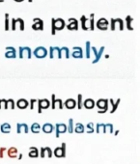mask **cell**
Wrapping results in <instances>:
<instances>
[{"mask_svg": "<svg viewBox=\"0 0 140 164\" xmlns=\"http://www.w3.org/2000/svg\"><path fill=\"white\" fill-rule=\"evenodd\" d=\"M11 129H12L11 124L8 123H4L0 126V130H1L2 133H10L11 132Z\"/></svg>", "mask_w": 140, "mask_h": 164, "instance_id": "obj_23", "label": "cell"}, {"mask_svg": "<svg viewBox=\"0 0 140 164\" xmlns=\"http://www.w3.org/2000/svg\"><path fill=\"white\" fill-rule=\"evenodd\" d=\"M56 104H59V109H63V107H64V103H63L62 100H60V98H56L55 94H52L51 95V101H50V106H51L52 109H55Z\"/></svg>", "mask_w": 140, "mask_h": 164, "instance_id": "obj_9", "label": "cell"}, {"mask_svg": "<svg viewBox=\"0 0 140 164\" xmlns=\"http://www.w3.org/2000/svg\"><path fill=\"white\" fill-rule=\"evenodd\" d=\"M108 101L111 103V105H112V108H111V110H110V113L112 114V113H114L116 110H117L119 104H120V102H121V98H118V100H116V102H115L114 100H113V98H110V100H109Z\"/></svg>", "mask_w": 140, "mask_h": 164, "instance_id": "obj_22", "label": "cell"}, {"mask_svg": "<svg viewBox=\"0 0 140 164\" xmlns=\"http://www.w3.org/2000/svg\"><path fill=\"white\" fill-rule=\"evenodd\" d=\"M60 50H61V53H65V57L67 59H69L70 58V49L69 47H60Z\"/></svg>", "mask_w": 140, "mask_h": 164, "instance_id": "obj_35", "label": "cell"}, {"mask_svg": "<svg viewBox=\"0 0 140 164\" xmlns=\"http://www.w3.org/2000/svg\"><path fill=\"white\" fill-rule=\"evenodd\" d=\"M40 156H41L42 158L45 157V148H41V155H40Z\"/></svg>", "mask_w": 140, "mask_h": 164, "instance_id": "obj_47", "label": "cell"}, {"mask_svg": "<svg viewBox=\"0 0 140 164\" xmlns=\"http://www.w3.org/2000/svg\"><path fill=\"white\" fill-rule=\"evenodd\" d=\"M115 21H116V23H118L119 25V30H121V31L124 30V20L121 18H115Z\"/></svg>", "mask_w": 140, "mask_h": 164, "instance_id": "obj_36", "label": "cell"}, {"mask_svg": "<svg viewBox=\"0 0 140 164\" xmlns=\"http://www.w3.org/2000/svg\"><path fill=\"white\" fill-rule=\"evenodd\" d=\"M95 15L91 14L90 15V19H89V30L94 31L95 29Z\"/></svg>", "mask_w": 140, "mask_h": 164, "instance_id": "obj_29", "label": "cell"}, {"mask_svg": "<svg viewBox=\"0 0 140 164\" xmlns=\"http://www.w3.org/2000/svg\"><path fill=\"white\" fill-rule=\"evenodd\" d=\"M96 105L99 109L98 110V113L99 114L105 113L108 110V100L107 98H99V100H97Z\"/></svg>", "mask_w": 140, "mask_h": 164, "instance_id": "obj_1", "label": "cell"}, {"mask_svg": "<svg viewBox=\"0 0 140 164\" xmlns=\"http://www.w3.org/2000/svg\"><path fill=\"white\" fill-rule=\"evenodd\" d=\"M32 29H34V30H40V31L44 30V21L39 18H33Z\"/></svg>", "mask_w": 140, "mask_h": 164, "instance_id": "obj_10", "label": "cell"}, {"mask_svg": "<svg viewBox=\"0 0 140 164\" xmlns=\"http://www.w3.org/2000/svg\"><path fill=\"white\" fill-rule=\"evenodd\" d=\"M5 16V21H4V30L5 31H8L10 29V20H9V14L8 13H6V14L4 15Z\"/></svg>", "mask_w": 140, "mask_h": 164, "instance_id": "obj_33", "label": "cell"}, {"mask_svg": "<svg viewBox=\"0 0 140 164\" xmlns=\"http://www.w3.org/2000/svg\"><path fill=\"white\" fill-rule=\"evenodd\" d=\"M30 129H31L33 133H39L40 130H41V126H40L38 123H34V124H32Z\"/></svg>", "mask_w": 140, "mask_h": 164, "instance_id": "obj_31", "label": "cell"}, {"mask_svg": "<svg viewBox=\"0 0 140 164\" xmlns=\"http://www.w3.org/2000/svg\"><path fill=\"white\" fill-rule=\"evenodd\" d=\"M30 152L28 153L29 157H38L39 156V150L36 147H30Z\"/></svg>", "mask_w": 140, "mask_h": 164, "instance_id": "obj_25", "label": "cell"}, {"mask_svg": "<svg viewBox=\"0 0 140 164\" xmlns=\"http://www.w3.org/2000/svg\"><path fill=\"white\" fill-rule=\"evenodd\" d=\"M74 131L76 133H83L85 131V127L81 123H76L75 127H74Z\"/></svg>", "mask_w": 140, "mask_h": 164, "instance_id": "obj_24", "label": "cell"}, {"mask_svg": "<svg viewBox=\"0 0 140 164\" xmlns=\"http://www.w3.org/2000/svg\"><path fill=\"white\" fill-rule=\"evenodd\" d=\"M96 26L98 27V29H99V30H107L108 26H109V22L106 18H102L97 21Z\"/></svg>", "mask_w": 140, "mask_h": 164, "instance_id": "obj_8", "label": "cell"}, {"mask_svg": "<svg viewBox=\"0 0 140 164\" xmlns=\"http://www.w3.org/2000/svg\"><path fill=\"white\" fill-rule=\"evenodd\" d=\"M18 151L15 147H12L9 150H7V155L11 158H16L18 157Z\"/></svg>", "mask_w": 140, "mask_h": 164, "instance_id": "obj_21", "label": "cell"}, {"mask_svg": "<svg viewBox=\"0 0 140 164\" xmlns=\"http://www.w3.org/2000/svg\"><path fill=\"white\" fill-rule=\"evenodd\" d=\"M28 1H29L30 3H31V2H33V0H28Z\"/></svg>", "mask_w": 140, "mask_h": 164, "instance_id": "obj_53", "label": "cell"}, {"mask_svg": "<svg viewBox=\"0 0 140 164\" xmlns=\"http://www.w3.org/2000/svg\"><path fill=\"white\" fill-rule=\"evenodd\" d=\"M5 151H7L6 148H0V158H3V156H4V152Z\"/></svg>", "mask_w": 140, "mask_h": 164, "instance_id": "obj_46", "label": "cell"}, {"mask_svg": "<svg viewBox=\"0 0 140 164\" xmlns=\"http://www.w3.org/2000/svg\"><path fill=\"white\" fill-rule=\"evenodd\" d=\"M41 129L44 131L45 133H51L54 130V126L50 123H45L44 126L41 127Z\"/></svg>", "mask_w": 140, "mask_h": 164, "instance_id": "obj_18", "label": "cell"}, {"mask_svg": "<svg viewBox=\"0 0 140 164\" xmlns=\"http://www.w3.org/2000/svg\"><path fill=\"white\" fill-rule=\"evenodd\" d=\"M5 57L8 58V59L16 58V48L13 47H6Z\"/></svg>", "mask_w": 140, "mask_h": 164, "instance_id": "obj_13", "label": "cell"}, {"mask_svg": "<svg viewBox=\"0 0 140 164\" xmlns=\"http://www.w3.org/2000/svg\"><path fill=\"white\" fill-rule=\"evenodd\" d=\"M8 105L11 106V109H15L16 103H15V100H13V98H9L8 100Z\"/></svg>", "mask_w": 140, "mask_h": 164, "instance_id": "obj_41", "label": "cell"}, {"mask_svg": "<svg viewBox=\"0 0 140 164\" xmlns=\"http://www.w3.org/2000/svg\"><path fill=\"white\" fill-rule=\"evenodd\" d=\"M51 22L53 23V25H54L55 30H63V29L66 27V22L64 19L61 18H52Z\"/></svg>", "mask_w": 140, "mask_h": 164, "instance_id": "obj_6", "label": "cell"}, {"mask_svg": "<svg viewBox=\"0 0 140 164\" xmlns=\"http://www.w3.org/2000/svg\"><path fill=\"white\" fill-rule=\"evenodd\" d=\"M32 50L29 47H19L18 49V57L23 58L27 57L28 59H31L32 57Z\"/></svg>", "mask_w": 140, "mask_h": 164, "instance_id": "obj_5", "label": "cell"}, {"mask_svg": "<svg viewBox=\"0 0 140 164\" xmlns=\"http://www.w3.org/2000/svg\"><path fill=\"white\" fill-rule=\"evenodd\" d=\"M86 127H87V133H93L95 131L94 129V124L93 123H88L87 126H86Z\"/></svg>", "mask_w": 140, "mask_h": 164, "instance_id": "obj_38", "label": "cell"}, {"mask_svg": "<svg viewBox=\"0 0 140 164\" xmlns=\"http://www.w3.org/2000/svg\"><path fill=\"white\" fill-rule=\"evenodd\" d=\"M55 137L56 138H59L60 137V134H63L65 133L67 131V126L65 124H55Z\"/></svg>", "mask_w": 140, "mask_h": 164, "instance_id": "obj_7", "label": "cell"}, {"mask_svg": "<svg viewBox=\"0 0 140 164\" xmlns=\"http://www.w3.org/2000/svg\"><path fill=\"white\" fill-rule=\"evenodd\" d=\"M118 133H119V130H116V131H115V132H114V135L116 136V135H117V134H118Z\"/></svg>", "mask_w": 140, "mask_h": 164, "instance_id": "obj_50", "label": "cell"}, {"mask_svg": "<svg viewBox=\"0 0 140 164\" xmlns=\"http://www.w3.org/2000/svg\"><path fill=\"white\" fill-rule=\"evenodd\" d=\"M16 132H18V134H21L22 132L28 133L29 132V127L27 126V124H21V123L16 124Z\"/></svg>", "mask_w": 140, "mask_h": 164, "instance_id": "obj_15", "label": "cell"}, {"mask_svg": "<svg viewBox=\"0 0 140 164\" xmlns=\"http://www.w3.org/2000/svg\"><path fill=\"white\" fill-rule=\"evenodd\" d=\"M101 129L102 130L103 133H106L107 132V129H106V127H105V124H97L96 126V132L97 133H99L101 132Z\"/></svg>", "mask_w": 140, "mask_h": 164, "instance_id": "obj_27", "label": "cell"}, {"mask_svg": "<svg viewBox=\"0 0 140 164\" xmlns=\"http://www.w3.org/2000/svg\"><path fill=\"white\" fill-rule=\"evenodd\" d=\"M14 1H16V2H22L23 0H14Z\"/></svg>", "mask_w": 140, "mask_h": 164, "instance_id": "obj_51", "label": "cell"}, {"mask_svg": "<svg viewBox=\"0 0 140 164\" xmlns=\"http://www.w3.org/2000/svg\"><path fill=\"white\" fill-rule=\"evenodd\" d=\"M16 29V21H15V18L12 19V30L15 31Z\"/></svg>", "mask_w": 140, "mask_h": 164, "instance_id": "obj_48", "label": "cell"}, {"mask_svg": "<svg viewBox=\"0 0 140 164\" xmlns=\"http://www.w3.org/2000/svg\"><path fill=\"white\" fill-rule=\"evenodd\" d=\"M105 127H106V129H109V132L113 133L114 132V129H113V124H105Z\"/></svg>", "mask_w": 140, "mask_h": 164, "instance_id": "obj_42", "label": "cell"}, {"mask_svg": "<svg viewBox=\"0 0 140 164\" xmlns=\"http://www.w3.org/2000/svg\"><path fill=\"white\" fill-rule=\"evenodd\" d=\"M80 23H81V28L83 30H85V31L89 30V19L86 18L85 16H81Z\"/></svg>", "mask_w": 140, "mask_h": 164, "instance_id": "obj_20", "label": "cell"}, {"mask_svg": "<svg viewBox=\"0 0 140 164\" xmlns=\"http://www.w3.org/2000/svg\"><path fill=\"white\" fill-rule=\"evenodd\" d=\"M2 104H4V109H8V100H5V98H2L1 100V105Z\"/></svg>", "mask_w": 140, "mask_h": 164, "instance_id": "obj_45", "label": "cell"}, {"mask_svg": "<svg viewBox=\"0 0 140 164\" xmlns=\"http://www.w3.org/2000/svg\"><path fill=\"white\" fill-rule=\"evenodd\" d=\"M54 156L56 157H62V149H61V147L55 148V150H54Z\"/></svg>", "mask_w": 140, "mask_h": 164, "instance_id": "obj_37", "label": "cell"}, {"mask_svg": "<svg viewBox=\"0 0 140 164\" xmlns=\"http://www.w3.org/2000/svg\"><path fill=\"white\" fill-rule=\"evenodd\" d=\"M85 56L88 59L91 57V42L89 41L85 42Z\"/></svg>", "mask_w": 140, "mask_h": 164, "instance_id": "obj_26", "label": "cell"}, {"mask_svg": "<svg viewBox=\"0 0 140 164\" xmlns=\"http://www.w3.org/2000/svg\"><path fill=\"white\" fill-rule=\"evenodd\" d=\"M104 49L105 47H102L101 48L99 49V50H97V48L95 47H92L91 45V51L93 52V54H94V60L92 61V63L93 64H96V63H98V62L101 60V58L102 56V54H103V52H104Z\"/></svg>", "mask_w": 140, "mask_h": 164, "instance_id": "obj_3", "label": "cell"}, {"mask_svg": "<svg viewBox=\"0 0 140 164\" xmlns=\"http://www.w3.org/2000/svg\"><path fill=\"white\" fill-rule=\"evenodd\" d=\"M57 55V57L59 59L62 58V53H61V50H60V47H49V51H48V55H49V58H53L54 57V55Z\"/></svg>", "mask_w": 140, "mask_h": 164, "instance_id": "obj_11", "label": "cell"}, {"mask_svg": "<svg viewBox=\"0 0 140 164\" xmlns=\"http://www.w3.org/2000/svg\"><path fill=\"white\" fill-rule=\"evenodd\" d=\"M109 27H110V30L114 31L116 29V21H115V18H111L110 19V22H109Z\"/></svg>", "mask_w": 140, "mask_h": 164, "instance_id": "obj_39", "label": "cell"}, {"mask_svg": "<svg viewBox=\"0 0 140 164\" xmlns=\"http://www.w3.org/2000/svg\"><path fill=\"white\" fill-rule=\"evenodd\" d=\"M64 106L68 108V109H74L76 106V100H74V98H68L64 102Z\"/></svg>", "mask_w": 140, "mask_h": 164, "instance_id": "obj_19", "label": "cell"}, {"mask_svg": "<svg viewBox=\"0 0 140 164\" xmlns=\"http://www.w3.org/2000/svg\"><path fill=\"white\" fill-rule=\"evenodd\" d=\"M72 56L74 58H77V59L83 58V50H82V48L80 47H72Z\"/></svg>", "mask_w": 140, "mask_h": 164, "instance_id": "obj_14", "label": "cell"}, {"mask_svg": "<svg viewBox=\"0 0 140 164\" xmlns=\"http://www.w3.org/2000/svg\"><path fill=\"white\" fill-rule=\"evenodd\" d=\"M62 157H66V143H62Z\"/></svg>", "mask_w": 140, "mask_h": 164, "instance_id": "obj_43", "label": "cell"}, {"mask_svg": "<svg viewBox=\"0 0 140 164\" xmlns=\"http://www.w3.org/2000/svg\"><path fill=\"white\" fill-rule=\"evenodd\" d=\"M36 102H37V100H35V98H32V100H30L29 104H30V109H31V110L34 109V105H35Z\"/></svg>", "mask_w": 140, "mask_h": 164, "instance_id": "obj_44", "label": "cell"}, {"mask_svg": "<svg viewBox=\"0 0 140 164\" xmlns=\"http://www.w3.org/2000/svg\"><path fill=\"white\" fill-rule=\"evenodd\" d=\"M82 102H83V96H82L81 94H78V96H77V101H76V105H77V109H81V108L83 107Z\"/></svg>", "mask_w": 140, "mask_h": 164, "instance_id": "obj_34", "label": "cell"}, {"mask_svg": "<svg viewBox=\"0 0 140 164\" xmlns=\"http://www.w3.org/2000/svg\"><path fill=\"white\" fill-rule=\"evenodd\" d=\"M16 106H18L19 109H25L29 106V101L25 98H19V100L16 101Z\"/></svg>", "mask_w": 140, "mask_h": 164, "instance_id": "obj_17", "label": "cell"}, {"mask_svg": "<svg viewBox=\"0 0 140 164\" xmlns=\"http://www.w3.org/2000/svg\"><path fill=\"white\" fill-rule=\"evenodd\" d=\"M67 131H69V133H72L74 132V120L69 119V124L67 127Z\"/></svg>", "mask_w": 140, "mask_h": 164, "instance_id": "obj_32", "label": "cell"}, {"mask_svg": "<svg viewBox=\"0 0 140 164\" xmlns=\"http://www.w3.org/2000/svg\"><path fill=\"white\" fill-rule=\"evenodd\" d=\"M132 21H133V18H131V16H126V29L128 30H133V27H132Z\"/></svg>", "mask_w": 140, "mask_h": 164, "instance_id": "obj_28", "label": "cell"}, {"mask_svg": "<svg viewBox=\"0 0 140 164\" xmlns=\"http://www.w3.org/2000/svg\"><path fill=\"white\" fill-rule=\"evenodd\" d=\"M66 27L68 28L69 30H77L78 29L77 19H75V18H69V24H66Z\"/></svg>", "mask_w": 140, "mask_h": 164, "instance_id": "obj_12", "label": "cell"}, {"mask_svg": "<svg viewBox=\"0 0 140 164\" xmlns=\"http://www.w3.org/2000/svg\"><path fill=\"white\" fill-rule=\"evenodd\" d=\"M2 108V105H1V100H0V109Z\"/></svg>", "mask_w": 140, "mask_h": 164, "instance_id": "obj_52", "label": "cell"}, {"mask_svg": "<svg viewBox=\"0 0 140 164\" xmlns=\"http://www.w3.org/2000/svg\"><path fill=\"white\" fill-rule=\"evenodd\" d=\"M22 156H23V155H22V153H21L19 156H18V159H22Z\"/></svg>", "mask_w": 140, "mask_h": 164, "instance_id": "obj_49", "label": "cell"}, {"mask_svg": "<svg viewBox=\"0 0 140 164\" xmlns=\"http://www.w3.org/2000/svg\"><path fill=\"white\" fill-rule=\"evenodd\" d=\"M82 105L84 106L85 108H87V109H92V108L95 107L96 102H95V100H93V98H86L85 100H83Z\"/></svg>", "mask_w": 140, "mask_h": 164, "instance_id": "obj_16", "label": "cell"}, {"mask_svg": "<svg viewBox=\"0 0 140 164\" xmlns=\"http://www.w3.org/2000/svg\"><path fill=\"white\" fill-rule=\"evenodd\" d=\"M15 21H16V26L19 25V30H21V31L24 30V20H23L22 18H15Z\"/></svg>", "mask_w": 140, "mask_h": 164, "instance_id": "obj_30", "label": "cell"}, {"mask_svg": "<svg viewBox=\"0 0 140 164\" xmlns=\"http://www.w3.org/2000/svg\"><path fill=\"white\" fill-rule=\"evenodd\" d=\"M0 2H4V0H0Z\"/></svg>", "mask_w": 140, "mask_h": 164, "instance_id": "obj_54", "label": "cell"}, {"mask_svg": "<svg viewBox=\"0 0 140 164\" xmlns=\"http://www.w3.org/2000/svg\"><path fill=\"white\" fill-rule=\"evenodd\" d=\"M38 103V113L41 114L44 109H48L50 106V101L48 98H41V100H37Z\"/></svg>", "mask_w": 140, "mask_h": 164, "instance_id": "obj_4", "label": "cell"}, {"mask_svg": "<svg viewBox=\"0 0 140 164\" xmlns=\"http://www.w3.org/2000/svg\"><path fill=\"white\" fill-rule=\"evenodd\" d=\"M45 153H48V158H51L52 156H53V152H52V150H51L49 147H45Z\"/></svg>", "mask_w": 140, "mask_h": 164, "instance_id": "obj_40", "label": "cell"}, {"mask_svg": "<svg viewBox=\"0 0 140 164\" xmlns=\"http://www.w3.org/2000/svg\"><path fill=\"white\" fill-rule=\"evenodd\" d=\"M32 54L34 55L36 58L43 59V58H45L46 56H48V49L44 47H38L34 49V51L32 52Z\"/></svg>", "mask_w": 140, "mask_h": 164, "instance_id": "obj_2", "label": "cell"}]
</instances>
